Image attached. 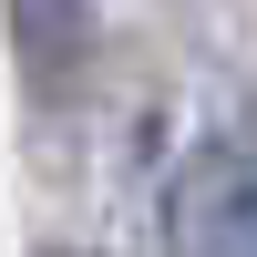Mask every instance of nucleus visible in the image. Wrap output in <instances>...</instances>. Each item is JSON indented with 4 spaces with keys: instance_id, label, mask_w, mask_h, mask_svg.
<instances>
[{
    "instance_id": "1",
    "label": "nucleus",
    "mask_w": 257,
    "mask_h": 257,
    "mask_svg": "<svg viewBox=\"0 0 257 257\" xmlns=\"http://www.w3.org/2000/svg\"><path fill=\"white\" fill-rule=\"evenodd\" d=\"M165 257H257V144L206 134L165 175Z\"/></svg>"
},
{
    "instance_id": "2",
    "label": "nucleus",
    "mask_w": 257,
    "mask_h": 257,
    "mask_svg": "<svg viewBox=\"0 0 257 257\" xmlns=\"http://www.w3.org/2000/svg\"><path fill=\"white\" fill-rule=\"evenodd\" d=\"M11 21H21V52H31L41 82L72 72V52H82V0H11Z\"/></svg>"
},
{
    "instance_id": "3",
    "label": "nucleus",
    "mask_w": 257,
    "mask_h": 257,
    "mask_svg": "<svg viewBox=\"0 0 257 257\" xmlns=\"http://www.w3.org/2000/svg\"><path fill=\"white\" fill-rule=\"evenodd\" d=\"M52 257H72V247H52Z\"/></svg>"
}]
</instances>
